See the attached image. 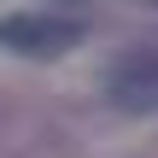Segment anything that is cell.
Segmentation results:
<instances>
[{
    "mask_svg": "<svg viewBox=\"0 0 158 158\" xmlns=\"http://www.w3.org/2000/svg\"><path fill=\"white\" fill-rule=\"evenodd\" d=\"M82 41L76 18H53V12H12L0 18V47L23 53V59H64Z\"/></svg>",
    "mask_w": 158,
    "mask_h": 158,
    "instance_id": "obj_1",
    "label": "cell"
},
{
    "mask_svg": "<svg viewBox=\"0 0 158 158\" xmlns=\"http://www.w3.org/2000/svg\"><path fill=\"white\" fill-rule=\"evenodd\" d=\"M106 94H111V106H123V111H152L158 106V47L123 53V59L111 64V76H106Z\"/></svg>",
    "mask_w": 158,
    "mask_h": 158,
    "instance_id": "obj_2",
    "label": "cell"
}]
</instances>
